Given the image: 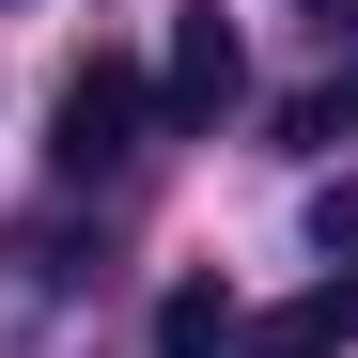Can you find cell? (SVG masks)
<instances>
[{
    "label": "cell",
    "mask_w": 358,
    "mask_h": 358,
    "mask_svg": "<svg viewBox=\"0 0 358 358\" xmlns=\"http://www.w3.org/2000/svg\"><path fill=\"white\" fill-rule=\"evenodd\" d=\"M312 250H327V265H358V171H327V187H312Z\"/></svg>",
    "instance_id": "5b68a950"
},
{
    "label": "cell",
    "mask_w": 358,
    "mask_h": 358,
    "mask_svg": "<svg viewBox=\"0 0 358 358\" xmlns=\"http://www.w3.org/2000/svg\"><path fill=\"white\" fill-rule=\"evenodd\" d=\"M141 94H156V125H171V141H203L218 109L250 94V47H234L218 0H187V16H171V47H156V78H141Z\"/></svg>",
    "instance_id": "7a4b0ae2"
},
{
    "label": "cell",
    "mask_w": 358,
    "mask_h": 358,
    "mask_svg": "<svg viewBox=\"0 0 358 358\" xmlns=\"http://www.w3.org/2000/svg\"><path fill=\"white\" fill-rule=\"evenodd\" d=\"M296 141H358V78H327V94H296Z\"/></svg>",
    "instance_id": "8992f818"
},
{
    "label": "cell",
    "mask_w": 358,
    "mask_h": 358,
    "mask_svg": "<svg viewBox=\"0 0 358 358\" xmlns=\"http://www.w3.org/2000/svg\"><path fill=\"white\" fill-rule=\"evenodd\" d=\"M141 125H156L141 63H125V47H94V63L63 78V109H47V171H63V187H94V171H125V156H141Z\"/></svg>",
    "instance_id": "6da1fadb"
},
{
    "label": "cell",
    "mask_w": 358,
    "mask_h": 358,
    "mask_svg": "<svg viewBox=\"0 0 358 358\" xmlns=\"http://www.w3.org/2000/svg\"><path fill=\"white\" fill-rule=\"evenodd\" d=\"M234 358H358V265H327L280 312H234Z\"/></svg>",
    "instance_id": "3957f363"
},
{
    "label": "cell",
    "mask_w": 358,
    "mask_h": 358,
    "mask_svg": "<svg viewBox=\"0 0 358 358\" xmlns=\"http://www.w3.org/2000/svg\"><path fill=\"white\" fill-rule=\"evenodd\" d=\"M312 16H327V31H358V0H312Z\"/></svg>",
    "instance_id": "52a82bcc"
},
{
    "label": "cell",
    "mask_w": 358,
    "mask_h": 358,
    "mask_svg": "<svg viewBox=\"0 0 358 358\" xmlns=\"http://www.w3.org/2000/svg\"><path fill=\"white\" fill-rule=\"evenodd\" d=\"M156 358H234V296L218 280H171L156 296Z\"/></svg>",
    "instance_id": "277c9868"
}]
</instances>
